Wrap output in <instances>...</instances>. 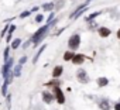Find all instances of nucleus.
<instances>
[{
	"label": "nucleus",
	"instance_id": "obj_1",
	"mask_svg": "<svg viewBox=\"0 0 120 110\" xmlns=\"http://www.w3.org/2000/svg\"><path fill=\"white\" fill-rule=\"evenodd\" d=\"M48 27H49V26H44V27H41V28H40L34 35H33L31 41L34 42V45H37V44L44 38V35H45V34H47V31H48Z\"/></svg>",
	"mask_w": 120,
	"mask_h": 110
},
{
	"label": "nucleus",
	"instance_id": "obj_2",
	"mask_svg": "<svg viewBox=\"0 0 120 110\" xmlns=\"http://www.w3.org/2000/svg\"><path fill=\"white\" fill-rule=\"evenodd\" d=\"M79 42H81V37H79L78 34H74V35L69 38L68 45H69V48H71V49H76V48L79 47Z\"/></svg>",
	"mask_w": 120,
	"mask_h": 110
},
{
	"label": "nucleus",
	"instance_id": "obj_3",
	"mask_svg": "<svg viewBox=\"0 0 120 110\" xmlns=\"http://www.w3.org/2000/svg\"><path fill=\"white\" fill-rule=\"evenodd\" d=\"M86 9H88V2H85L83 4H81V6H79V7H78V9H76V10H75L72 14H71V18H72V20L78 18V17H79V16H81L83 11H86Z\"/></svg>",
	"mask_w": 120,
	"mask_h": 110
},
{
	"label": "nucleus",
	"instance_id": "obj_4",
	"mask_svg": "<svg viewBox=\"0 0 120 110\" xmlns=\"http://www.w3.org/2000/svg\"><path fill=\"white\" fill-rule=\"evenodd\" d=\"M78 81H79V82H82V83H86V82L89 81L88 73H86L83 69H79V71H78Z\"/></svg>",
	"mask_w": 120,
	"mask_h": 110
},
{
	"label": "nucleus",
	"instance_id": "obj_5",
	"mask_svg": "<svg viewBox=\"0 0 120 110\" xmlns=\"http://www.w3.org/2000/svg\"><path fill=\"white\" fill-rule=\"evenodd\" d=\"M55 96H56V100H58V103H64L65 102V97H64V93H62V90L61 89H59L58 86L55 88Z\"/></svg>",
	"mask_w": 120,
	"mask_h": 110
},
{
	"label": "nucleus",
	"instance_id": "obj_6",
	"mask_svg": "<svg viewBox=\"0 0 120 110\" xmlns=\"http://www.w3.org/2000/svg\"><path fill=\"white\" fill-rule=\"evenodd\" d=\"M98 103H99V107H100L102 110H110V104H109L107 99H99Z\"/></svg>",
	"mask_w": 120,
	"mask_h": 110
},
{
	"label": "nucleus",
	"instance_id": "obj_7",
	"mask_svg": "<svg viewBox=\"0 0 120 110\" xmlns=\"http://www.w3.org/2000/svg\"><path fill=\"white\" fill-rule=\"evenodd\" d=\"M83 61H85V55H82V54H78V55H75V57L72 58V62H74V64H76V65L82 64Z\"/></svg>",
	"mask_w": 120,
	"mask_h": 110
},
{
	"label": "nucleus",
	"instance_id": "obj_8",
	"mask_svg": "<svg viewBox=\"0 0 120 110\" xmlns=\"http://www.w3.org/2000/svg\"><path fill=\"white\" fill-rule=\"evenodd\" d=\"M62 72H64V68L61 66V65H58V66H55L54 68V72H52V75L55 76V78H59L62 75Z\"/></svg>",
	"mask_w": 120,
	"mask_h": 110
},
{
	"label": "nucleus",
	"instance_id": "obj_9",
	"mask_svg": "<svg viewBox=\"0 0 120 110\" xmlns=\"http://www.w3.org/2000/svg\"><path fill=\"white\" fill-rule=\"evenodd\" d=\"M42 97H44V102H45V103H51L52 99H54V96H52L51 93H48V92H44V93H42Z\"/></svg>",
	"mask_w": 120,
	"mask_h": 110
},
{
	"label": "nucleus",
	"instance_id": "obj_10",
	"mask_svg": "<svg viewBox=\"0 0 120 110\" xmlns=\"http://www.w3.org/2000/svg\"><path fill=\"white\" fill-rule=\"evenodd\" d=\"M99 35L100 37H107V35H110V30L102 27V28H99Z\"/></svg>",
	"mask_w": 120,
	"mask_h": 110
},
{
	"label": "nucleus",
	"instance_id": "obj_11",
	"mask_svg": "<svg viewBox=\"0 0 120 110\" xmlns=\"http://www.w3.org/2000/svg\"><path fill=\"white\" fill-rule=\"evenodd\" d=\"M107 83H109L107 78H99L98 79V85L99 86H107Z\"/></svg>",
	"mask_w": 120,
	"mask_h": 110
},
{
	"label": "nucleus",
	"instance_id": "obj_12",
	"mask_svg": "<svg viewBox=\"0 0 120 110\" xmlns=\"http://www.w3.org/2000/svg\"><path fill=\"white\" fill-rule=\"evenodd\" d=\"M21 66H23V65H21V64H19V65L14 68V72H13V75H14V76H20V73H21Z\"/></svg>",
	"mask_w": 120,
	"mask_h": 110
},
{
	"label": "nucleus",
	"instance_id": "obj_13",
	"mask_svg": "<svg viewBox=\"0 0 120 110\" xmlns=\"http://www.w3.org/2000/svg\"><path fill=\"white\" fill-rule=\"evenodd\" d=\"M44 49H45V45H42V47H41V49H40V51H38V52L35 54V57H34V59H33V61H34V64H35V62L38 61V58H40V55H41V52H42Z\"/></svg>",
	"mask_w": 120,
	"mask_h": 110
},
{
	"label": "nucleus",
	"instance_id": "obj_14",
	"mask_svg": "<svg viewBox=\"0 0 120 110\" xmlns=\"http://www.w3.org/2000/svg\"><path fill=\"white\" fill-rule=\"evenodd\" d=\"M74 57H75L74 52H67V54L64 55V59H65V61H69V59H72Z\"/></svg>",
	"mask_w": 120,
	"mask_h": 110
},
{
	"label": "nucleus",
	"instance_id": "obj_15",
	"mask_svg": "<svg viewBox=\"0 0 120 110\" xmlns=\"http://www.w3.org/2000/svg\"><path fill=\"white\" fill-rule=\"evenodd\" d=\"M52 7H54V4H52V3H45V4L42 6V9H44V10H47V11H51V10H52Z\"/></svg>",
	"mask_w": 120,
	"mask_h": 110
},
{
	"label": "nucleus",
	"instance_id": "obj_16",
	"mask_svg": "<svg viewBox=\"0 0 120 110\" xmlns=\"http://www.w3.org/2000/svg\"><path fill=\"white\" fill-rule=\"evenodd\" d=\"M20 44H21V40H19V38H17V40H14V41H13L11 48H14V49H16V48H19V47H20Z\"/></svg>",
	"mask_w": 120,
	"mask_h": 110
},
{
	"label": "nucleus",
	"instance_id": "obj_17",
	"mask_svg": "<svg viewBox=\"0 0 120 110\" xmlns=\"http://www.w3.org/2000/svg\"><path fill=\"white\" fill-rule=\"evenodd\" d=\"M99 14H100V13H99V11H98V13H92V14H90V16H89V17H88V18H86V20H92V18H95V17H98V16H99Z\"/></svg>",
	"mask_w": 120,
	"mask_h": 110
},
{
	"label": "nucleus",
	"instance_id": "obj_18",
	"mask_svg": "<svg viewBox=\"0 0 120 110\" xmlns=\"http://www.w3.org/2000/svg\"><path fill=\"white\" fill-rule=\"evenodd\" d=\"M14 30H16V27H14V26H11V27H10V30H9V37H7V40H10V37H11V34H13V31H14Z\"/></svg>",
	"mask_w": 120,
	"mask_h": 110
},
{
	"label": "nucleus",
	"instance_id": "obj_19",
	"mask_svg": "<svg viewBox=\"0 0 120 110\" xmlns=\"http://www.w3.org/2000/svg\"><path fill=\"white\" fill-rule=\"evenodd\" d=\"M9 49H10L9 47L4 49V61H7V59H9Z\"/></svg>",
	"mask_w": 120,
	"mask_h": 110
},
{
	"label": "nucleus",
	"instance_id": "obj_20",
	"mask_svg": "<svg viewBox=\"0 0 120 110\" xmlns=\"http://www.w3.org/2000/svg\"><path fill=\"white\" fill-rule=\"evenodd\" d=\"M30 13H31L30 10H27V11H23V13L20 14V17H27V16H30Z\"/></svg>",
	"mask_w": 120,
	"mask_h": 110
},
{
	"label": "nucleus",
	"instance_id": "obj_21",
	"mask_svg": "<svg viewBox=\"0 0 120 110\" xmlns=\"http://www.w3.org/2000/svg\"><path fill=\"white\" fill-rule=\"evenodd\" d=\"M42 20H44V17H42V16H41V14H38V16H37V17H35V21H37V23H41V21H42Z\"/></svg>",
	"mask_w": 120,
	"mask_h": 110
},
{
	"label": "nucleus",
	"instance_id": "obj_22",
	"mask_svg": "<svg viewBox=\"0 0 120 110\" xmlns=\"http://www.w3.org/2000/svg\"><path fill=\"white\" fill-rule=\"evenodd\" d=\"M26 59H27V58H26V57H23V58H21V59H20V62H19V64H21V65H23V64H24V62H26Z\"/></svg>",
	"mask_w": 120,
	"mask_h": 110
},
{
	"label": "nucleus",
	"instance_id": "obj_23",
	"mask_svg": "<svg viewBox=\"0 0 120 110\" xmlns=\"http://www.w3.org/2000/svg\"><path fill=\"white\" fill-rule=\"evenodd\" d=\"M114 109H116V110H120V103H117V104L114 106Z\"/></svg>",
	"mask_w": 120,
	"mask_h": 110
},
{
	"label": "nucleus",
	"instance_id": "obj_24",
	"mask_svg": "<svg viewBox=\"0 0 120 110\" xmlns=\"http://www.w3.org/2000/svg\"><path fill=\"white\" fill-rule=\"evenodd\" d=\"M117 37H119V38H120V30H119V31H117Z\"/></svg>",
	"mask_w": 120,
	"mask_h": 110
}]
</instances>
